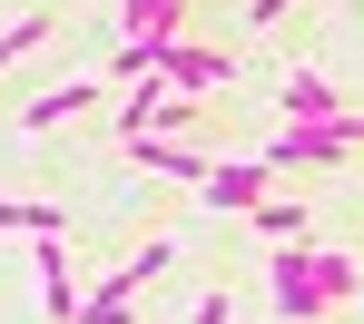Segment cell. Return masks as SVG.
<instances>
[{
    "label": "cell",
    "instance_id": "8fae6325",
    "mask_svg": "<svg viewBox=\"0 0 364 324\" xmlns=\"http://www.w3.org/2000/svg\"><path fill=\"white\" fill-rule=\"evenodd\" d=\"M256 236L296 246V236H305V206H296V196H266V206H256Z\"/></svg>",
    "mask_w": 364,
    "mask_h": 324
},
{
    "label": "cell",
    "instance_id": "9c48e42d",
    "mask_svg": "<svg viewBox=\"0 0 364 324\" xmlns=\"http://www.w3.org/2000/svg\"><path fill=\"white\" fill-rule=\"evenodd\" d=\"M128 295H138V275H99V285H89V295H79V324H128Z\"/></svg>",
    "mask_w": 364,
    "mask_h": 324
},
{
    "label": "cell",
    "instance_id": "3957f363",
    "mask_svg": "<svg viewBox=\"0 0 364 324\" xmlns=\"http://www.w3.org/2000/svg\"><path fill=\"white\" fill-rule=\"evenodd\" d=\"M207 206H217V216H256V206H266V196H276V167H266V157H256V167H237V157H227V167H207Z\"/></svg>",
    "mask_w": 364,
    "mask_h": 324
},
{
    "label": "cell",
    "instance_id": "5b68a950",
    "mask_svg": "<svg viewBox=\"0 0 364 324\" xmlns=\"http://www.w3.org/2000/svg\"><path fill=\"white\" fill-rule=\"evenodd\" d=\"M276 118H355V108H345V89H335L325 69H286V89H276Z\"/></svg>",
    "mask_w": 364,
    "mask_h": 324
},
{
    "label": "cell",
    "instance_id": "ba28073f",
    "mask_svg": "<svg viewBox=\"0 0 364 324\" xmlns=\"http://www.w3.org/2000/svg\"><path fill=\"white\" fill-rule=\"evenodd\" d=\"M0 236H69V206H50V196H0Z\"/></svg>",
    "mask_w": 364,
    "mask_h": 324
},
{
    "label": "cell",
    "instance_id": "7a4b0ae2",
    "mask_svg": "<svg viewBox=\"0 0 364 324\" xmlns=\"http://www.w3.org/2000/svg\"><path fill=\"white\" fill-rule=\"evenodd\" d=\"M266 275H276V315L286 324H325L335 315V305H325V295H315V246H276V256H266Z\"/></svg>",
    "mask_w": 364,
    "mask_h": 324
},
{
    "label": "cell",
    "instance_id": "4fadbf2b",
    "mask_svg": "<svg viewBox=\"0 0 364 324\" xmlns=\"http://www.w3.org/2000/svg\"><path fill=\"white\" fill-rule=\"evenodd\" d=\"M187 324H237V305H227V295H197V315Z\"/></svg>",
    "mask_w": 364,
    "mask_h": 324
},
{
    "label": "cell",
    "instance_id": "8992f818",
    "mask_svg": "<svg viewBox=\"0 0 364 324\" xmlns=\"http://www.w3.org/2000/svg\"><path fill=\"white\" fill-rule=\"evenodd\" d=\"M30 265H40V305H50V324H79V285H69V246H60V236H30Z\"/></svg>",
    "mask_w": 364,
    "mask_h": 324
},
{
    "label": "cell",
    "instance_id": "7c38bea8",
    "mask_svg": "<svg viewBox=\"0 0 364 324\" xmlns=\"http://www.w3.org/2000/svg\"><path fill=\"white\" fill-rule=\"evenodd\" d=\"M40 40H50V20H40V10H30V20H10V30H0V69H10V60H30Z\"/></svg>",
    "mask_w": 364,
    "mask_h": 324
},
{
    "label": "cell",
    "instance_id": "277c9868",
    "mask_svg": "<svg viewBox=\"0 0 364 324\" xmlns=\"http://www.w3.org/2000/svg\"><path fill=\"white\" fill-rule=\"evenodd\" d=\"M109 89H119V79H69V89H40V99L20 108V128H30V138H50V128H69V118H89Z\"/></svg>",
    "mask_w": 364,
    "mask_h": 324
},
{
    "label": "cell",
    "instance_id": "52a82bcc",
    "mask_svg": "<svg viewBox=\"0 0 364 324\" xmlns=\"http://www.w3.org/2000/svg\"><path fill=\"white\" fill-rule=\"evenodd\" d=\"M128 167H158L168 187H207V167H217V157H187L178 138H128Z\"/></svg>",
    "mask_w": 364,
    "mask_h": 324
},
{
    "label": "cell",
    "instance_id": "6da1fadb",
    "mask_svg": "<svg viewBox=\"0 0 364 324\" xmlns=\"http://www.w3.org/2000/svg\"><path fill=\"white\" fill-rule=\"evenodd\" d=\"M364 147V118H276V138H266V167L286 177V167H345Z\"/></svg>",
    "mask_w": 364,
    "mask_h": 324
},
{
    "label": "cell",
    "instance_id": "5bb4252c",
    "mask_svg": "<svg viewBox=\"0 0 364 324\" xmlns=\"http://www.w3.org/2000/svg\"><path fill=\"white\" fill-rule=\"evenodd\" d=\"M286 10H296V0H246V20H256V30H276Z\"/></svg>",
    "mask_w": 364,
    "mask_h": 324
},
{
    "label": "cell",
    "instance_id": "30bf717a",
    "mask_svg": "<svg viewBox=\"0 0 364 324\" xmlns=\"http://www.w3.org/2000/svg\"><path fill=\"white\" fill-rule=\"evenodd\" d=\"M178 20H187L178 0H119V30H128V40H178Z\"/></svg>",
    "mask_w": 364,
    "mask_h": 324
}]
</instances>
